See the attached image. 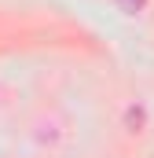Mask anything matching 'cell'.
Listing matches in <instances>:
<instances>
[{
    "mask_svg": "<svg viewBox=\"0 0 154 158\" xmlns=\"http://www.w3.org/2000/svg\"><path fill=\"white\" fill-rule=\"evenodd\" d=\"M121 4V11H128V15H136L140 7H143V0H117Z\"/></svg>",
    "mask_w": 154,
    "mask_h": 158,
    "instance_id": "1",
    "label": "cell"
}]
</instances>
